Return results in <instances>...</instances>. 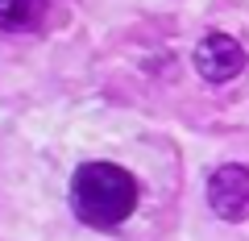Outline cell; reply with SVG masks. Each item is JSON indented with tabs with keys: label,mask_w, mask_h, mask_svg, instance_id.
Segmentation results:
<instances>
[{
	"label": "cell",
	"mask_w": 249,
	"mask_h": 241,
	"mask_svg": "<svg viewBox=\"0 0 249 241\" xmlns=\"http://www.w3.org/2000/svg\"><path fill=\"white\" fill-rule=\"evenodd\" d=\"M50 0H0V29L4 34H25L46 17Z\"/></svg>",
	"instance_id": "cell-4"
},
{
	"label": "cell",
	"mask_w": 249,
	"mask_h": 241,
	"mask_svg": "<svg viewBox=\"0 0 249 241\" xmlns=\"http://www.w3.org/2000/svg\"><path fill=\"white\" fill-rule=\"evenodd\" d=\"M208 208H212L220 221H245L249 216V170L229 162V167H216L208 179Z\"/></svg>",
	"instance_id": "cell-3"
},
{
	"label": "cell",
	"mask_w": 249,
	"mask_h": 241,
	"mask_svg": "<svg viewBox=\"0 0 249 241\" xmlns=\"http://www.w3.org/2000/svg\"><path fill=\"white\" fill-rule=\"evenodd\" d=\"M71 208L91 229H116L137 208V179L116 162H83L71 175Z\"/></svg>",
	"instance_id": "cell-1"
},
{
	"label": "cell",
	"mask_w": 249,
	"mask_h": 241,
	"mask_svg": "<svg viewBox=\"0 0 249 241\" xmlns=\"http://www.w3.org/2000/svg\"><path fill=\"white\" fill-rule=\"evenodd\" d=\"M245 63H249L245 46H241L237 37H229V34H208L204 42L196 46V71L204 75L208 83L237 79V75L245 71Z\"/></svg>",
	"instance_id": "cell-2"
}]
</instances>
